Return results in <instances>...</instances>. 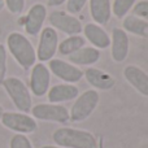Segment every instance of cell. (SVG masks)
I'll return each mask as SVG.
<instances>
[{
	"label": "cell",
	"mask_w": 148,
	"mask_h": 148,
	"mask_svg": "<svg viewBox=\"0 0 148 148\" xmlns=\"http://www.w3.org/2000/svg\"><path fill=\"white\" fill-rule=\"evenodd\" d=\"M136 0H113L112 3V14L118 20H122L123 17L129 14L133 9Z\"/></svg>",
	"instance_id": "44dd1931"
},
{
	"label": "cell",
	"mask_w": 148,
	"mask_h": 148,
	"mask_svg": "<svg viewBox=\"0 0 148 148\" xmlns=\"http://www.w3.org/2000/svg\"><path fill=\"white\" fill-rule=\"evenodd\" d=\"M9 148H34L30 139L23 134H14L10 138Z\"/></svg>",
	"instance_id": "7402d4cb"
},
{
	"label": "cell",
	"mask_w": 148,
	"mask_h": 148,
	"mask_svg": "<svg viewBox=\"0 0 148 148\" xmlns=\"http://www.w3.org/2000/svg\"><path fill=\"white\" fill-rule=\"evenodd\" d=\"M83 77L86 78L87 83L96 91H107L114 87L116 81L109 73L101 70L99 68L88 66L83 72Z\"/></svg>",
	"instance_id": "4fadbf2b"
},
{
	"label": "cell",
	"mask_w": 148,
	"mask_h": 148,
	"mask_svg": "<svg viewBox=\"0 0 148 148\" xmlns=\"http://www.w3.org/2000/svg\"><path fill=\"white\" fill-rule=\"evenodd\" d=\"M5 92L8 94L9 99L12 100L13 105L20 112L29 113L33 108V99L31 92L29 87L25 84V82L18 77H8L1 83Z\"/></svg>",
	"instance_id": "3957f363"
},
{
	"label": "cell",
	"mask_w": 148,
	"mask_h": 148,
	"mask_svg": "<svg viewBox=\"0 0 148 148\" xmlns=\"http://www.w3.org/2000/svg\"><path fill=\"white\" fill-rule=\"evenodd\" d=\"M99 91L94 88L83 91L74 99L72 108L69 109V120L72 122H82L87 120L95 112V109L99 105Z\"/></svg>",
	"instance_id": "277c9868"
},
{
	"label": "cell",
	"mask_w": 148,
	"mask_h": 148,
	"mask_svg": "<svg viewBox=\"0 0 148 148\" xmlns=\"http://www.w3.org/2000/svg\"><path fill=\"white\" fill-rule=\"evenodd\" d=\"M86 44V39L81 35H69L61 42H59V47H57V52L62 56H70L72 53L77 52L84 47Z\"/></svg>",
	"instance_id": "ffe728a7"
},
{
	"label": "cell",
	"mask_w": 148,
	"mask_h": 148,
	"mask_svg": "<svg viewBox=\"0 0 148 148\" xmlns=\"http://www.w3.org/2000/svg\"><path fill=\"white\" fill-rule=\"evenodd\" d=\"M101 57V52L95 47H82L77 52L68 56V61L75 66H92Z\"/></svg>",
	"instance_id": "ac0fdd59"
},
{
	"label": "cell",
	"mask_w": 148,
	"mask_h": 148,
	"mask_svg": "<svg viewBox=\"0 0 148 148\" xmlns=\"http://www.w3.org/2000/svg\"><path fill=\"white\" fill-rule=\"evenodd\" d=\"M7 51L12 55L22 69L29 70L36 64V52L29 38L18 31H13L7 36Z\"/></svg>",
	"instance_id": "6da1fadb"
},
{
	"label": "cell",
	"mask_w": 148,
	"mask_h": 148,
	"mask_svg": "<svg viewBox=\"0 0 148 148\" xmlns=\"http://www.w3.org/2000/svg\"><path fill=\"white\" fill-rule=\"evenodd\" d=\"M48 22L51 27L69 35H79L82 33L83 25L73 14H69L64 10H52L48 14Z\"/></svg>",
	"instance_id": "ba28073f"
},
{
	"label": "cell",
	"mask_w": 148,
	"mask_h": 148,
	"mask_svg": "<svg viewBox=\"0 0 148 148\" xmlns=\"http://www.w3.org/2000/svg\"><path fill=\"white\" fill-rule=\"evenodd\" d=\"M110 56L114 62H123L129 56L130 39L129 34L122 27H114L110 34Z\"/></svg>",
	"instance_id": "8fae6325"
},
{
	"label": "cell",
	"mask_w": 148,
	"mask_h": 148,
	"mask_svg": "<svg viewBox=\"0 0 148 148\" xmlns=\"http://www.w3.org/2000/svg\"><path fill=\"white\" fill-rule=\"evenodd\" d=\"M52 140L62 148H97L94 134L82 129L59 127L52 134Z\"/></svg>",
	"instance_id": "7a4b0ae2"
},
{
	"label": "cell",
	"mask_w": 148,
	"mask_h": 148,
	"mask_svg": "<svg viewBox=\"0 0 148 148\" xmlns=\"http://www.w3.org/2000/svg\"><path fill=\"white\" fill-rule=\"evenodd\" d=\"M7 60L8 51L4 44H0V84L7 78Z\"/></svg>",
	"instance_id": "cb8c5ba5"
},
{
	"label": "cell",
	"mask_w": 148,
	"mask_h": 148,
	"mask_svg": "<svg viewBox=\"0 0 148 148\" xmlns=\"http://www.w3.org/2000/svg\"><path fill=\"white\" fill-rule=\"evenodd\" d=\"M133 14L148 22V0H140L133 7Z\"/></svg>",
	"instance_id": "603a6c76"
},
{
	"label": "cell",
	"mask_w": 148,
	"mask_h": 148,
	"mask_svg": "<svg viewBox=\"0 0 148 148\" xmlns=\"http://www.w3.org/2000/svg\"><path fill=\"white\" fill-rule=\"evenodd\" d=\"M122 29L127 34L148 39V22L134 14H127L122 18Z\"/></svg>",
	"instance_id": "d6986e66"
},
{
	"label": "cell",
	"mask_w": 148,
	"mask_h": 148,
	"mask_svg": "<svg viewBox=\"0 0 148 148\" xmlns=\"http://www.w3.org/2000/svg\"><path fill=\"white\" fill-rule=\"evenodd\" d=\"M83 38L91 43L92 47L96 49H107L109 48L110 36L100 25L95 22H90L83 26Z\"/></svg>",
	"instance_id": "9a60e30c"
},
{
	"label": "cell",
	"mask_w": 148,
	"mask_h": 148,
	"mask_svg": "<svg viewBox=\"0 0 148 148\" xmlns=\"http://www.w3.org/2000/svg\"><path fill=\"white\" fill-rule=\"evenodd\" d=\"M25 1L26 0H4V4L12 14H21L25 9Z\"/></svg>",
	"instance_id": "d4e9b609"
},
{
	"label": "cell",
	"mask_w": 148,
	"mask_h": 148,
	"mask_svg": "<svg viewBox=\"0 0 148 148\" xmlns=\"http://www.w3.org/2000/svg\"><path fill=\"white\" fill-rule=\"evenodd\" d=\"M64 3H66V0H47L48 7H60Z\"/></svg>",
	"instance_id": "4316f807"
},
{
	"label": "cell",
	"mask_w": 148,
	"mask_h": 148,
	"mask_svg": "<svg viewBox=\"0 0 148 148\" xmlns=\"http://www.w3.org/2000/svg\"><path fill=\"white\" fill-rule=\"evenodd\" d=\"M31 116L35 120L47 122L66 123L69 120V109L61 104L53 103H40L31 108Z\"/></svg>",
	"instance_id": "8992f818"
},
{
	"label": "cell",
	"mask_w": 148,
	"mask_h": 148,
	"mask_svg": "<svg viewBox=\"0 0 148 148\" xmlns=\"http://www.w3.org/2000/svg\"><path fill=\"white\" fill-rule=\"evenodd\" d=\"M48 69L56 78L66 82V83H75L83 78V70L72 62L65 61L62 59H52L48 61Z\"/></svg>",
	"instance_id": "9c48e42d"
},
{
	"label": "cell",
	"mask_w": 148,
	"mask_h": 148,
	"mask_svg": "<svg viewBox=\"0 0 148 148\" xmlns=\"http://www.w3.org/2000/svg\"><path fill=\"white\" fill-rule=\"evenodd\" d=\"M40 35H39L38 42V48L35 49L36 52V60L40 62H48L49 60L55 59V55L57 52V47H59V34L51 26L42 29Z\"/></svg>",
	"instance_id": "52a82bcc"
},
{
	"label": "cell",
	"mask_w": 148,
	"mask_h": 148,
	"mask_svg": "<svg viewBox=\"0 0 148 148\" xmlns=\"http://www.w3.org/2000/svg\"><path fill=\"white\" fill-rule=\"evenodd\" d=\"M51 84V72L44 62H36L30 73V92L36 97L47 95Z\"/></svg>",
	"instance_id": "30bf717a"
},
{
	"label": "cell",
	"mask_w": 148,
	"mask_h": 148,
	"mask_svg": "<svg viewBox=\"0 0 148 148\" xmlns=\"http://www.w3.org/2000/svg\"><path fill=\"white\" fill-rule=\"evenodd\" d=\"M79 95L78 87L73 83H59L52 86L47 92L49 103L53 104H61L65 101L74 100Z\"/></svg>",
	"instance_id": "2e32d148"
},
{
	"label": "cell",
	"mask_w": 148,
	"mask_h": 148,
	"mask_svg": "<svg viewBox=\"0 0 148 148\" xmlns=\"http://www.w3.org/2000/svg\"><path fill=\"white\" fill-rule=\"evenodd\" d=\"M3 113H4V109H3V107H1V105H0V118H1Z\"/></svg>",
	"instance_id": "f546056e"
},
{
	"label": "cell",
	"mask_w": 148,
	"mask_h": 148,
	"mask_svg": "<svg viewBox=\"0 0 148 148\" xmlns=\"http://www.w3.org/2000/svg\"><path fill=\"white\" fill-rule=\"evenodd\" d=\"M47 20V7L42 3H36V4L31 5L29 9L26 17L23 18V29H25L26 34L31 36L38 35L42 31L44 26V22Z\"/></svg>",
	"instance_id": "7c38bea8"
},
{
	"label": "cell",
	"mask_w": 148,
	"mask_h": 148,
	"mask_svg": "<svg viewBox=\"0 0 148 148\" xmlns=\"http://www.w3.org/2000/svg\"><path fill=\"white\" fill-rule=\"evenodd\" d=\"M5 4H4V0H0V12H1L3 9H4Z\"/></svg>",
	"instance_id": "83f0119b"
},
{
	"label": "cell",
	"mask_w": 148,
	"mask_h": 148,
	"mask_svg": "<svg viewBox=\"0 0 148 148\" xmlns=\"http://www.w3.org/2000/svg\"><path fill=\"white\" fill-rule=\"evenodd\" d=\"M123 78L140 95L148 97V74L136 65H127L123 69Z\"/></svg>",
	"instance_id": "5bb4252c"
},
{
	"label": "cell",
	"mask_w": 148,
	"mask_h": 148,
	"mask_svg": "<svg viewBox=\"0 0 148 148\" xmlns=\"http://www.w3.org/2000/svg\"><path fill=\"white\" fill-rule=\"evenodd\" d=\"M90 14L95 23L107 25L112 17V1L110 0H88Z\"/></svg>",
	"instance_id": "e0dca14e"
},
{
	"label": "cell",
	"mask_w": 148,
	"mask_h": 148,
	"mask_svg": "<svg viewBox=\"0 0 148 148\" xmlns=\"http://www.w3.org/2000/svg\"><path fill=\"white\" fill-rule=\"evenodd\" d=\"M0 122L8 130L14 131L16 134H31L36 131L38 123L33 116L22 112H4L0 118Z\"/></svg>",
	"instance_id": "5b68a950"
},
{
	"label": "cell",
	"mask_w": 148,
	"mask_h": 148,
	"mask_svg": "<svg viewBox=\"0 0 148 148\" xmlns=\"http://www.w3.org/2000/svg\"><path fill=\"white\" fill-rule=\"evenodd\" d=\"M40 148H62V147H59V146H43Z\"/></svg>",
	"instance_id": "f1b7e54d"
},
{
	"label": "cell",
	"mask_w": 148,
	"mask_h": 148,
	"mask_svg": "<svg viewBox=\"0 0 148 148\" xmlns=\"http://www.w3.org/2000/svg\"><path fill=\"white\" fill-rule=\"evenodd\" d=\"M88 0H66V12L69 14H78L82 12Z\"/></svg>",
	"instance_id": "484cf974"
}]
</instances>
